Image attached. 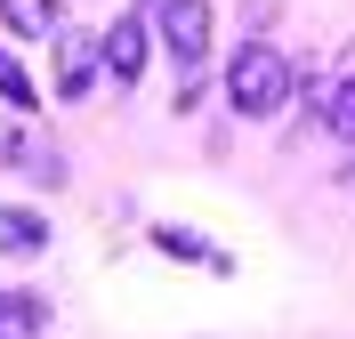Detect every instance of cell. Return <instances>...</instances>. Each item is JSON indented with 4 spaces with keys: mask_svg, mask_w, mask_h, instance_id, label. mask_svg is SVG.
<instances>
[{
    "mask_svg": "<svg viewBox=\"0 0 355 339\" xmlns=\"http://www.w3.org/2000/svg\"><path fill=\"white\" fill-rule=\"evenodd\" d=\"M154 243L170 250V259H210V250H202L194 234H186V226H154Z\"/></svg>",
    "mask_w": 355,
    "mask_h": 339,
    "instance_id": "30bf717a",
    "label": "cell"
},
{
    "mask_svg": "<svg viewBox=\"0 0 355 339\" xmlns=\"http://www.w3.org/2000/svg\"><path fill=\"white\" fill-rule=\"evenodd\" d=\"M41 250H49V218H41V210H0V259H41Z\"/></svg>",
    "mask_w": 355,
    "mask_h": 339,
    "instance_id": "5b68a950",
    "label": "cell"
},
{
    "mask_svg": "<svg viewBox=\"0 0 355 339\" xmlns=\"http://www.w3.org/2000/svg\"><path fill=\"white\" fill-rule=\"evenodd\" d=\"M57 41V97H89V81H97V41L89 33H49Z\"/></svg>",
    "mask_w": 355,
    "mask_h": 339,
    "instance_id": "277c9868",
    "label": "cell"
},
{
    "mask_svg": "<svg viewBox=\"0 0 355 339\" xmlns=\"http://www.w3.org/2000/svg\"><path fill=\"white\" fill-rule=\"evenodd\" d=\"M154 41L186 73H202V57H210V0H162L154 8Z\"/></svg>",
    "mask_w": 355,
    "mask_h": 339,
    "instance_id": "7a4b0ae2",
    "label": "cell"
},
{
    "mask_svg": "<svg viewBox=\"0 0 355 339\" xmlns=\"http://www.w3.org/2000/svg\"><path fill=\"white\" fill-rule=\"evenodd\" d=\"M146 57H154V24L146 17H113L105 41H97V65H105L121 89H137V81H146Z\"/></svg>",
    "mask_w": 355,
    "mask_h": 339,
    "instance_id": "3957f363",
    "label": "cell"
},
{
    "mask_svg": "<svg viewBox=\"0 0 355 339\" xmlns=\"http://www.w3.org/2000/svg\"><path fill=\"white\" fill-rule=\"evenodd\" d=\"M226 105L243 113V121H266V113L291 105V57L266 41H243L234 49V65H226Z\"/></svg>",
    "mask_w": 355,
    "mask_h": 339,
    "instance_id": "6da1fadb",
    "label": "cell"
},
{
    "mask_svg": "<svg viewBox=\"0 0 355 339\" xmlns=\"http://www.w3.org/2000/svg\"><path fill=\"white\" fill-rule=\"evenodd\" d=\"M41 323H49V307L33 291H0V339H41Z\"/></svg>",
    "mask_w": 355,
    "mask_h": 339,
    "instance_id": "8992f818",
    "label": "cell"
},
{
    "mask_svg": "<svg viewBox=\"0 0 355 339\" xmlns=\"http://www.w3.org/2000/svg\"><path fill=\"white\" fill-rule=\"evenodd\" d=\"M0 24L24 33V41H49L57 33V0H0Z\"/></svg>",
    "mask_w": 355,
    "mask_h": 339,
    "instance_id": "52a82bcc",
    "label": "cell"
},
{
    "mask_svg": "<svg viewBox=\"0 0 355 339\" xmlns=\"http://www.w3.org/2000/svg\"><path fill=\"white\" fill-rule=\"evenodd\" d=\"M0 105H33V81H24V65H17V57H8V49H0Z\"/></svg>",
    "mask_w": 355,
    "mask_h": 339,
    "instance_id": "9c48e42d",
    "label": "cell"
},
{
    "mask_svg": "<svg viewBox=\"0 0 355 339\" xmlns=\"http://www.w3.org/2000/svg\"><path fill=\"white\" fill-rule=\"evenodd\" d=\"M323 105H331V113H323V121H331V137H347V146H355V73L323 97Z\"/></svg>",
    "mask_w": 355,
    "mask_h": 339,
    "instance_id": "ba28073f",
    "label": "cell"
}]
</instances>
